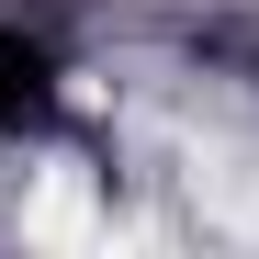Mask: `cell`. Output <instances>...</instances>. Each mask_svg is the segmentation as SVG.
Here are the masks:
<instances>
[{"label": "cell", "instance_id": "obj_1", "mask_svg": "<svg viewBox=\"0 0 259 259\" xmlns=\"http://www.w3.org/2000/svg\"><path fill=\"white\" fill-rule=\"evenodd\" d=\"M57 113H68V57H57L34 23H12V12H0V147L57 136Z\"/></svg>", "mask_w": 259, "mask_h": 259}]
</instances>
